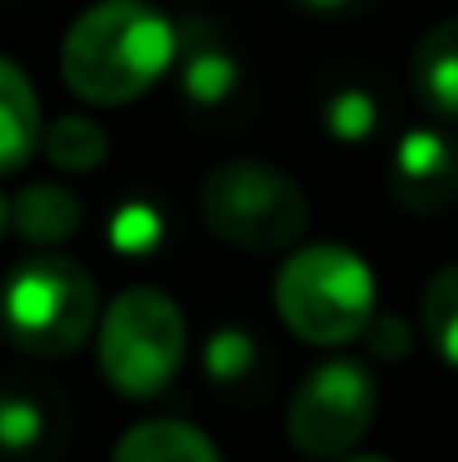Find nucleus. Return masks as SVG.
Here are the masks:
<instances>
[{"label": "nucleus", "instance_id": "20e7f679", "mask_svg": "<svg viewBox=\"0 0 458 462\" xmlns=\"http://www.w3.org/2000/svg\"><path fill=\"white\" fill-rule=\"evenodd\" d=\"M99 323V292L81 261L41 252L14 265L0 292V328L32 359H63Z\"/></svg>", "mask_w": 458, "mask_h": 462}, {"label": "nucleus", "instance_id": "f3484780", "mask_svg": "<svg viewBox=\"0 0 458 462\" xmlns=\"http://www.w3.org/2000/svg\"><path fill=\"white\" fill-rule=\"evenodd\" d=\"M202 364H207V373H211L216 382L229 386V382H243V377L252 373V364H257V346H252L248 332H238V328H220V332L207 341Z\"/></svg>", "mask_w": 458, "mask_h": 462}, {"label": "nucleus", "instance_id": "0eeeda50", "mask_svg": "<svg viewBox=\"0 0 458 462\" xmlns=\"http://www.w3.org/2000/svg\"><path fill=\"white\" fill-rule=\"evenodd\" d=\"M387 189L409 216H441L458 202V149L441 131H409L387 162Z\"/></svg>", "mask_w": 458, "mask_h": 462}, {"label": "nucleus", "instance_id": "39448f33", "mask_svg": "<svg viewBox=\"0 0 458 462\" xmlns=\"http://www.w3.org/2000/svg\"><path fill=\"white\" fill-rule=\"evenodd\" d=\"M99 373L126 400H157L184 364L189 328L184 310L162 288H126L117 292L99 328H95Z\"/></svg>", "mask_w": 458, "mask_h": 462}, {"label": "nucleus", "instance_id": "ddd939ff", "mask_svg": "<svg viewBox=\"0 0 458 462\" xmlns=\"http://www.w3.org/2000/svg\"><path fill=\"white\" fill-rule=\"evenodd\" d=\"M45 445H54V413L23 391L0 395V449L14 458H36Z\"/></svg>", "mask_w": 458, "mask_h": 462}, {"label": "nucleus", "instance_id": "6ab92c4d", "mask_svg": "<svg viewBox=\"0 0 458 462\" xmlns=\"http://www.w3.org/2000/svg\"><path fill=\"white\" fill-rule=\"evenodd\" d=\"M369 346H373V355L405 359V355L414 350V328H405L396 314H391V319H373V323H369Z\"/></svg>", "mask_w": 458, "mask_h": 462}, {"label": "nucleus", "instance_id": "6e6552de", "mask_svg": "<svg viewBox=\"0 0 458 462\" xmlns=\"http://www.w3.org/2000/svg\"><path fill=\"white\" fill-rule=\"evenodd\" d=\"M409 81L418 104L441 117V122H458V14L432 23L414 54H409Z\"/></svg>", "mask_w": 458, "mask_h": 462}, {"label": "nucleus", "instance_id": "423d86ee", "mask_svg": "<svg viewBox=\"0 0 458 462\" xmlns=\"http://www.w3.org/2000/svg\"><path fill=\"white\" fill-rule=\"evenodd\" d=\"M378 418V377L355 359H323L288 400V440L302 458H346Z\"/></svg>", "mask_w": 458, "mask_h": 462}, {"label": "nucleus", "instance_id": "a211bd4d", "mask_svg": "<svg viewBox=\"0 0 458 462\" xmlns=\"http://www.w3.org/2000/svg\"><path fill=\"white\" fill-rule=\"evenodd\" d=\"M157 234H162V225H157V216L145 211V207H126V211L117 216V225H113V243L126 247V252H145V247H153Z\"/></svg>", "mask_w": 458, "mask_h": 462}, {"label": "nucleus", "instance_id": "aec40b11", "mask_svg": "<svg viewBox=\"0 0 458 462\" xmlns=\"http://www.w3.org/2000/svg\"><path fill=\"white\" fill-rule=\"evenodd\" d=\"M302 14H319V18H346V14H369L382 0H288Z\"/></svg>", "mask_w": 458, "mask_h": 462}, {"label": "nucleus", "instance_id": "2eb2a0df", "mask_svg": "<svg viewBox=\"0 0 458 462\" xmlns=\"http://www.w3.org/2000/svg\"><path fill=\"white\" fill-rule=\"evenodd\" d=\"M418 323H423V337L432 341V350L458 368V265H445L432 274V283L423 288Z\"/></svg>", "mask_w": 458, "mask_h": 462}, {"label": "nucleus", "instance_id": "9b49d317", "mask_svg": "<svg viewBox=\"0 0 458 462\" xmlns=\"http://www.w3.org/2000/svg\"><path fill=\"white\" fill-rule=\"evenodd\" d=\"M113 462H220V454H216L211 436L198 431L193 422L149 418V422H136L117 440Z\"/></svg>", "mask_w": 458, "mask_h": 462}, {"label": "nucleus", "instance_id": "dca6fc26", "mask_svg": "<svg viewBox=\"0 0 458 462\" xmlns=\"http://www.w3.org/2000/svg\"><path fill=\"white\" fill-rule=\"evenodd\" d=\"M323 126L332 140L341 144H360L378 131V104L364 86H341L328 104H323Z\"/></svg>", "mask_w": 458, "mask_h": 462}, {"label": "nucleus", "instance_id": "7ed1b4c3", "mask_svg": "<svg viewBox=\"0 0 458 462\" xmlns=\"http://www.w3.org/2000/svg\"><path fill=\"white\" fill-rule=\"evenodd\" d=\"M275 310L305 346H346L378 319L373 270L337 243L297 247L275 274Z\"/></svg>", "mask_w": 458, "mask_h": 462}, {"label": "nucleus", "instance_id": "f03ea898", "mask_svg": "<svg viewBox=\"0 0 458 462\" xmlns=\"http://www.w3.org/2000/svg\"><path fill=\"white\" fill-rule=\"evenodd\" d=\"M198 220L216 243L270 256L297 247L310 220V198L297 175L257 157H229L202 175Z\"/></svg>", "mask_w": 458, "mask_h": 462}, {"label": "nucleus", "instance_id": "1a4fd4ad", "mask_svg": "<svg viewBox=\"0 0 458 462\" xmlns=\"http://www.w3.org/2000/svg\"><path fill=\"white\" fill-rule=\"evenodd\" d=\"M45 135L41 99L27 81V72L0 54V175L27 166Z\"/></svg>", "mask_w": 458, "mask_h": 462}, {"label": "nucleus", "instance_id": "9d476101", "mask_svg": "<svg viewBox=\"0 0 458 462\" xmlns=\"http://www.w3.org/2000/svg\"><path fill=\"white\" fill-rule=\"evenodd\" d=\"M86 211H81V198L63 184H27L14 202H9V225L18 238L27 243H41V247H54V243H68L77 229H81Z\"/></svg>", "mask_w": 458, "mask_h": 462}, {"label": "nucleus", "instance_id": "412c9836", "mask_svg": "<svg viewBox=\"0 0 458 462\" xmlns=\"http://www.w3.org/2000/svg\"><path fill=\"white\" fill-rule=\"evenodd\" d=\"M5 229H9V207H5V198H0V238H5Z\"/></svg>", "mask_w": 458, "mask_h": 462}, {"label": "nucleus", "instance_id": "4468645a", "mask_svg": "<svg viewBox=\"0 0 458 462\" xmlns=\"http://www.w3.org/2000/svg\"><path fill=\"white\" fill-rule=\"evenodd\" d=\"M238 86H243V72H238V63H234L229 50H220V45L193 50V59L184 68V95H189V104L198 113L225 108L238 95Z\"/></svg>", "mask_w": 458, "mask_h": 462}, {"label": "nucleus", "instance_id": "f257e3e1", "mask_svg": "<svg viewBox=\"0 0 458 462\" xmlns=\"http://www.w3.org/2000/svg\"><path fill=\"white\" fill-rule=\"evenodd\" d=\"M175 23L149 0H99L68 27L59 45L63 86L90 108L145 99L175 63Z\"/></svg>", "mask_w": 458, "mask_h": 462}, {"label": "nucleus", "instance_id": "4be33fe9", "mask_svg": "<svg viewBox=\"0 0 458 462\" xmlns=\"http://www.w3.org/2000/svg\"><path fill=\"white\" fill-rule=\"evenodd\" d=\"M341 462H391V458H373V454H364V458H341Z\"/></svg>", "mask_w": 458, "mask_h": 462}, {"label": "nucleus", "instance_id": "f8f14e48", "mask_svg": "<svg viewBox=\"0 0 458 462\" xmlns=\"http://www.w3.org/2000/svg\"><path fill=\"white\" fill-rule=\"evenodd\" d=\"M41 149L45 157L59 166V171H95L104 157H108V135L95 117H81V113H68V117H54L41 135Z\"/></svg>", "mask_w": 458, "mask_h": 462}]
</instances>
